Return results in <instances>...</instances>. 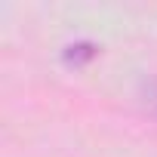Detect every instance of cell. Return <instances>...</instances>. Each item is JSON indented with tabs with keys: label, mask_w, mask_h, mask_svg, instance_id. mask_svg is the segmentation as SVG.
I'll use <instances>...</instances> for the list:
<instances>
[{
	"label": "cell",
	"mask_w": 157,
	"mask_h": 157,
	"mask_svg": "<svg viewBox=\"0 0 157 157\" xmlns=\"http://www.w3.org/2000/svg\"><path fill=\"white\" fill-rule=\"evenodd\" d=\"M96 56H99V43H93V40H74V43L62 46V65L74 68V71L86 68Z\"/></svg>",
	"instance_id": "obj_1"
}]
</instances>
